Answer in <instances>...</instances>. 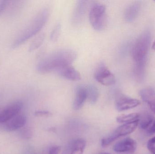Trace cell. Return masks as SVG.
I'll list each match as a JSON object with an SVG mask.
<instances>
[{"mask_svg": "<svg viewBox=\"0 0 155 154\" xmlns=\"http://www.w3.org/2000/svg\"><path fill=\"white\" fill-rule=\"evenodd\" d=\"M76 58L77 53L72 50L56 51L42 59L37 64L36 70L41 74L57 72L61 68L72 65Z\"/></svg>", "mask_w": 155, "mask_h": 154, "instance_id": "6da1fadb", "label": "cell"}, {"mask_svg": "<svg viewBox=\"0 0 155 154\" xmlns=\"http://www.w3.org/2000/svg\"><path fill=\"white\" fill-rule=\"evenodd\" d=\"M151 43V34L145 32L138 37L132 49V57L134 61V74L138 81L143 80L147 55Z\"/></svg>", "mask_w": 155, "mask_h": 154, "instance_id": "7a4b0ae2", "label": "cell"}, {"mask_svg": "<svg viewBox=\"0 0 155 154\" xmlns=\"http://www.w3.org/2000/svg\"><path fill=\"white\" fill-rule=\"evenodd\" d=\"M49 16L48 9L45 8L41 10L15 39L12 45V48H17L36 35L43 28L48 20Z\"/></svg>", "mask_w": 155, "mask_h": 154, "instance_id": "3957f363", "label": "cell"}, {"mask_svg": "<svg viewBox=\"0 0 155 154\" xmlns=\"http://www.w3.org/2000/svg\"><path fill=\"white\" fill-rule=\"evenodd\" d=\"M89 21L93 28L97 31H102L106 27V7L99 3L94 4L90 10Z\"/></svg>", "mask_w": 155, "mask_h": 154, "instance_id": "277c9868", "label": "cell"}, {"mask_svg": "<svg viewBox=\"0 0 155 154\" xmlns=\"http://www.w3.org/2000/svg\"><path fill=\"white\" fill-rule=\"evenodd\" d=\"M94 77L97 82L105 86H112L116 82L114 75L103 63H100L96 69Z\"/></svg>", "mask_w": 155, "mask_h": 154, "instance_id": "5b68a950", "label": "cell"}, {"mask_svg": "<svg viewBox=\"0 0 155 154\" xmlns=\"http://www.w3.org/2000/svg\"><path fill=\"white\" fill-rule=\"evenodd\" d=\"M21 101L13 102L6 106L0 108V124H4L19 114L23 108Z\"/></svg>", "mask_w": 155, "mask_h": 154, "instance_id": "8992f818", "label": "cell"}, {"mask_svg": "<svg viewBox=\"0 0 155 154\" xmlns=\"http://www.w3.org/2000/svg\"><path fill=\"white\" fill-rule=\"evenodd\" d=\"M139 121V120H137L120 126L114 131L111 135L109 136V137L114 142L121 137L133 133L138 125Z\"/></svg>", "mask_w": 155, "mask_h": 154, "instance_id": "52a82bcc", "label": "cell"}, {"mask_svg": "<svg viewBox=\"0 0 155 154\" xmlns=\"http://www.w3.org/2000/svg\"><path fill=\"white\" fill-rule=\"evenodd\" d=\"M140 104L139 100L122 95L117 97L116 106L117 110L121 112L135 108Z\"/></svg>", "mask_w": 155, "mask_h": 154, "instance_id": "ba28073f", "label": "cell"}, {"mask_svg": "<svg viewBox=\"0 0 155 154\" xmlns=\"http://www.w3.org/2000/svg\"><path fill=\"white\" fill-rule=\"evenodd\" d=\"M137 143L132 138L127 137L114 146V151L117 153H134L137 149Z\"/></svg>", "mask_w": 155, "mask_h": 154, "instance_id": "9c48e42d", "label": "cell"}, {"mask_svg": "<svg viewBox=\"0 0 155 154\" xmlns=\"http://www.w3.org/2000/svg\"><path fill=\"white\" fill-rule=\"evenodd\" d=\"M26 123V116L24 115L18 114L4 123V128L7 132H13L21 129L25 125Z\"/></svg>", "mask_w": 155, "mask_h": 154, "instance_id": "30bf717a", "label": "cell"}, {"mask_svg": "<svg viewBox=\"0 0 155 154\" xmlns=\"http://www.w3.org/2000/svg\"><path fill=\"white\" fill-rule=\"evenodd\" d=\"M86 146V142L82 139L73 140L67 145L63 154H83Z\"/></svg>", "mask_w": 155, "mask_h": 154, "instance_id": "8fae6325", "label": "cell"}, {"mask_svg": "<svg viewBox=\"0 0 155 154\" xmlns=\"http://www.w3.org/2000/svg\"><path fill=\"white\" fill-rule=\"evenodd\" d=\"M57 73L62 77L71 81H78L81 79L79 72L72 65H68L61 68Z\"/></svg>", "mask_w": 155, "mask_h": 154, "instance_id": "7c38bea8", "label": "cell"}, {"mask_svg": "<svg viewBox=\"0 0 155 154\" xmlns=\"http://www.w3.org/2000/svg\"><path fill=\"white\" fill-rule=\"evenodd\" d=\"M87 98L86 87L82 85L78 86L76 89V95L74 102V109L75 110L80 109L84 105Z\"/></svg>", "mask_w": 155, "mask_h": 154, "instance_id": "4fadbf2b", "label": "cell"}, {"mask_svg": "<svg viewBox=\"0 0 155 154\" xmlns=\"http://www.w3.org/2000/svg\"><path fill=\"white\" fill-rule=\"evenodd\" d=\"M142 99L148 104L150 108L155 114V90L151 87H146L140 91Z\"/></svg>", "mask_w": 155, "mask_h": 154, "instance_id": "5bb4252c", "label": "cell"}, {"mask_svg": "<svg viewBox=\"0 0 155 154\" xmlns=\"http://www.w3.org/2000/svg\"><path fill=\"white\" fill-rule=\"evenodd\" d=\"M87 2L78 1L76 4L73 15V22L75 24L80 23L84 17L86 10Z\"/></svg>", "mask_w": 155, "mask_h": 154, "instance_id": "9a60e30c", "label": "cell"}, {"mask_svg": "<svg viewBox=\"0 0 155 154\" xmlns=\"http://www.w3.org/2000/svg\"><path fill=\"white\" fill-rule=\"evenodd\" d=\"M140 9V4L135 2L128 5L124 12V18L126 21L131 22L137 16Z\"/></svg>", "mask_w": 155, "mask_h": 154, "instance_id": "2e32d148", "label": "cell"}, {"mask_svg": "<svg viewBox=\"0 0 155 154\" xmlns=\"http://www.w3.org/2000/svg\"><path fill=\"white\" fill-rule=\"evenodd\" d=\"M140 119V115L137 113L122 115L117 118V121L119 124H127L137 121Z\"/></svg>", "mask_w": 155, "mask_h": 154, "instance_id": "e0dca14e", "label": "cell"}, {"mask_svg": "<svg viewBox=\"0 0 155 154\" xmlns=\"http://www.w3.org/2000/svg\"><path fill=\"white\" fill-rule=\"evenodd\" d=\"M87 98L91 104H94L97 101L99 96V91L96 86L89 85L86 87Z\"/></svg>", "mask_w": 155, "mask_h": 154, "instance_id": "ac0fdd59", "label": "cell"}, {"mask_svg": "<svg viewBox=\"0 0 155 154\" xmlns=\"http://www.w3.org/2000/svg\"><path fill=\"white\" fill-rule=\"evenodd\" d=\"M153 117L152 115L149 114H146L143 116L141 120L139 119V127L142 129H147L150 126L153 124Z\"/></svg>", "mask_w": 155, "mask_h": 154, "instance_id": "d6986e66", "label": "cell"}, {"mask_svg": "<svg viewBox=\"0 0 155 154\" xmlns=\"http://www.w3.org/2000/svg\"><path fill=\"white\" fill-rule=\"evenodd\" d=\"M45 35L44 34H40L38 37L35 38V39L32 42L29 48V51L32 52L36 50L41 45L44 40Z\"/></svg>", "mask_w": 155, "mask_h": 154, "instance_id": "ffe728a7", "label": "cell"}, {"mask_svg": "<svg viewBox=\"0 0 155 154\" xmlns=\"http://www.w3.org/2000/svg\"><path fill=\"white\" fill-rule=\"evenodd\" d=\"M20 131V135L22 138L25 139H30L32 136L33 133L32 130L30 128L25 127L22 128Z\"/></svg>", "mask_w": 155, "mask_h": 154, "instance_id": "44dd1931", "label": "cell"}, {"mask_svg": "<svg viewBox=\"0 0 155 154\" xmlns=\"http://www.w3.org/2000/svg\"><path fill=\"white\" fill-rule=\"evenodd\" d=\"M61 25L57 24L55 26L51 33V38L52 41H56L58 39L61 31Z\"/></svg>", "mask_w": 155, "mask_h": 154, "instance_id": "7402d4cb", "label": "cell"}, {"mask_svg": "<svg viewBox=\"0 0 155 154\" xmlns=\"http://www.w3.org/2000/svg\"><path fill=\"white\" fill-rule=\"evenodd\" d=\"M147 147L151 153L155 154V137L151 138L148 141Z\"/></svg>", "mask_w": 155, "mask_h": 154, "instance_id": "603a6c76", "label": "cell"}, {"mask_svg": "<svg viewBox=\"0 0 155 154\" xmlns=\"http://www.w3.org/2000/svg\"><path fill=\"white\" fill-rule=\"evenodd\" d=\"M35 115L36 117H48L52 115V114L50 111H37L35 113Z\"/></svg>", "mask_w": 155, "mask_h": 154, "instance_id": "cb8c5ba5", "label": "cell"}, {"mask_svg": "<svg viewBox=\"0 0 155 154\" xmlns=\"http://www.w3.org/2000/svg\"><path fill=\"white\" fill-rule=\"evenodd\" d=\"M10 1H0V15L4 11L6 7L9 5Z\"/></svg>", "mask_w": 155, "mask_h": 154, "instance_id": "d4e9b609", "label": "cell"}, {"mask_svg": "<svg viewBox=\"0 0 155 154\" xmlns=\"http://www.w3.org/2000/svg\"><path fill=\"white\" fill-rule=\"evenodd\" d=\"M61 148L59 146H53L49 149L48 154H59Z\"/></svg>", "mask_w": 155, "mask_h": 154, "instance_id": "484cf974", "label": "cell"}, {"mask_svg": "<svg viewBox=\"0 0 155 154\" xmlns=\"http://www.w3.org/2000/svg\"><path fill=\"white\" fill-rule=\"evenodd\" d=\"M148 133L151 134H155V120L152 124V126L148 129Z\"/></svg>", "mask_w": 155, "mask_h": 154, "instance_id": "4316f807", "label": "cell"}, {"mask_svg": "<svg viewBox=\"0 0 155 154\" xmlns=\"http://www.w3.org/2000/svg\"><path fill=\"white\" fill-rule=\"evenodd\" d=\"M153 49L155 51V40L154 41V42L153 43Z\"/></svg>", "mask_w": 155, "mask_h": 154, "instance_id": "83f0119b", "label": "cell"}, {"mask_svg": "<svg viewBox=\"0 0 155 154\" xmlns=\"http://www.w3.org/2000/svg\"><path fill=\"white\" fill-rule=\"evenodd\" d=\"M99 154H111L109 153H100Z\"/></svg>", "mask_w": 155, "mask_h": 154, "instance_id": "f1b7e54d", "label": "cell"}]
</instances>
